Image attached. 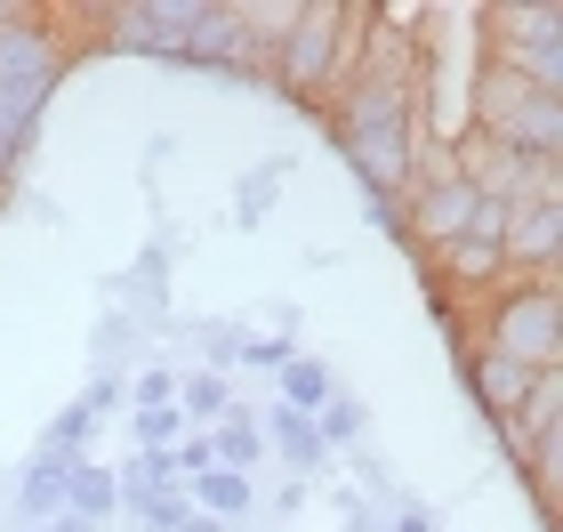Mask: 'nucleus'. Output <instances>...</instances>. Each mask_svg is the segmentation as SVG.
Returning <instances> with one entry per match:
<instances>
[{
	"mask_svg": "<svg viewBox=\"0 0 563 532\" xmlns=\"http://www.w3.org/2000/svg\"><path fill=\"white\" fill-rule=\"evenodd\" d=\"M419 82H395V73H354V82L322 106L330 145L346 154V170L363 177V194H402L419 162V113H411Z\"/></svg>",
	"mask_w": 563,
	"mask_h": 532,
	"instance_id": "nucleus-1",
	"label": "nucleus"
},
{
	"mask_svg": "<svg viewBox=\"0 0 563 532\" xmlns=\"http://www.w3.org/2000/svg\"><path fill=\"white\" fill-rule=\"evenodd\" d=\"M363 33H371V0H298L290 33L274 41L266 82L290 97V106L314 113L363 73Z\"/></svg>",
	"mask_w": 563,
	"mask_h": 532,
	"instance_id": "nucleus-2",
	"label": "nucleus"
},
{
	"mask_svg": "<svg viewBox=\"0 0 563 532\" xmlns=\"http://www.w3.org/2000/svg\"><path fill=\"white\" fill-rule=\"evenodd\" d=\"M475 347L516 355L523 371H563V274H516L475 307Z\"/></svg>",
	"mask_w": 563,
	"mask_h": 532,
	"instance_id": "nucleus-3",
	"label": "nucleus"
},
{
	"mask_svg": "<svg viewBox=\"0 0 563 532\" xmlns=\"http://www.w3.org/2000/svg\"><path fill=\"white\" fill-rule=\"evenodd\" d=\"M475 41H483V65L563 97V9L555 0H492V9H475Z\"/></svg>",
	"mask_w": 563,
	"mask_h": 532,
	"instance_id": "nucleus-4",
	"label": "nucleus"
},
{
	"mask_svg": "<svg viewBox=\"0 0 563 532\" xmlns=\"http://www.w3.org/2000/svg\"><path fill=\"white\" fill-rule=\"evenodd\" d=\"M467 121H475V138H499V145H516V154L563 162V97L531 89L516 73H499V65H475Z\"/></svg>",
	"mask_w": 563,
	"mask_h": 532,
	"instance_id": "nucleus-5",
	"label": "nucleus"
},
{
	"mask_svg": "<svg viewBox=\"0 0 563 532\" xmlns=\"http://www.w3.org/2000/svg\"><path fill=\"white\" fill-rule=\"evenodd\" d=\"M73 73V41L57 33V9H16L0 24V89L9 97H57V82Z\"/></svg>",
	"mask_w": 563,
	"mask_h": 532,
	"instance_id": "nucleus-6",
	"label": "nucleus"
},
{
	"mask_svg": "<svg viewBox=\"0 0 563 532\" xmlns=\"http://www.w3.org/2000/svg\"><path fill=\"white\" fill-rule=\"evenodd\" d=\"M89 24H97V48L177 65V41H186V24H194V0H97Z\"/></svg>",
	"mask_w": 563,
	"mask_h": 532,
	"instance_id": "nucleus-7",
	"label": "nucleus"
},
{
	"mask_svg": "<svg viewBox=\"0 0 563 532\" xmlns=\"http://www.w3.org/2000/svg\"><path fill=\"white\" fill-rule=\"evenodd\" d=\"M499 259H507V274H563V202H516Z\"/></svg>",
	"mask_w": 563,
	"mask_h": 532,
	"instance_id": "nucleus-8",
	"label": "nucleus"
},
{
	"mask_svg": "<svg viewBox=\"0 0 563 532\" xmlns=\"http://www.w3.org/2000/svg\"><path fill=\"white\" fill-rule=\"evenodd\" d=\"M459 379H467V395H475L483 420H516V403L531 395V379H540V371H523L516 355H492V347L459 339Z\"/></svg>",
	"mask_w": 563,
	"mask_h": 532,
	"instance_id": "nucleus-9",
	"label": "nucleus"
},
{
	"mask_svg": "<svg viewBox=\"0 0 563 532\" xmlns=\"http://www.w3.org/2000/svg\"><path fill=\"white\" fill-rule=\"evenodd\" d=\"M177 65H186V73H234L242 65L234 0H194V24H186V41H177Z\"/></svg>",
	"mask_w": 563,
	"mask_h": 532,
	"instance_id": "nucleus-10",
	"label": "nucleus"
},
{
	"mask_svg": "<svg viewBox=\"0 0 563 532\" xmlns=\"http://www.w3.org/2000/svg\"><path fill=\"white\" fill-rule=\"evenodd\" d=\"M258 436H266V452H282V468H290L298 485H322L330 476V444L314 436L306 412H290V403H258Z\"/></svg>",
	"mask_w": 563,
	"mask_h": 532,
	"instance_id": "nucleus-11",
	"label": "nucleus"
},
{
	"mask_svg": "<svg viewBox=\"0 0 563 532\" xmlns=\"http://www.w3.org/2000/svg\"><path fill=\"white\" fill-rule=\"evenodd\" d=\"M65 476H73V460H48V452H33V460H24V476H16V492L0 500V517H16L24 532L48 524V517H65Z\"/></svg>",
	"mask_w": 563,
	"mask_h": 532,
	"instance_id": "nucleus-12",
	"label": "nucleus"
},
{
	"mask_svg": "<svg viewBox=\"0 0 563 532\" xmlns=\"http://www.w3.org/2000/svg\"><path fill=\"white\" fill-rule=\"evenodd\" d=\"M65 517H81L89 532H106L121 517V476L106 460H73V476H65Z\"/></svg>",
	"mask_w": 563,
	"mask_h": 532,
	"instance_id": "nucleus-13",
	"label": "nucleus"
},
{
	"mask_svg": "<svg viewBox=\"0 0 563 532\" xmlns=\"http://www.w3.org/2000/svg\"><path fill=\"white\" fill-rule=\"evenodd\" d=\"M186 500L201 517H218V524H242V517H258V476H234V468H201Z\"/></svg>",
	"mask_w": 563,
	"mask_h": 532,
	"instance_id": "nucleus-14",
	"label": "nucleus"
},
{
	"mask_svg": "<svg viewBox=\"0 0 563 532\" xmlns=\"http://www.w3.org/2000/svg\"><path fill=\"white\" fill-rule=\"evenodd\" d=\"M210 460H218V468H234V476H258L266 436H258V412H250V403H225V420L210 427Z\"/></svg>",
	"mask_w": 563,
	"mask_h": 532,
	"instance_id": "nucleus-15",
	"label": "nucleus"
},
{
	"mask_svg": "<svg viewBox=\"0 0 563 532\" xmlns=\"http://www.w3.org/2000/svg\"><path fill=\"white\" fill-rule=\"evenodd\" d=\"M274 388H282L274 403H290V412H306V420H314V412H322V403H330V395H339V371H330V363H322V355H306V347H298V355H290V363H282V371H274Z\"/></svg>",
	"mask_w": 563,
	"mask_h": 532,
	"instance_id": "nucleus-16",
	"label": "nucleus"
},
{
	"mask_svg": "<svg viewBox=\"0 0 563 532\" xmlns=\"http://www.w3.org/2000/svg\"><path fill=\"white\" fill-rule=\"evenodd\" d=\"M225 403H234V379H225V371L177 363V412H186V427H218Z\"/></svg>",
	"mask_w": 563,
	"mask_h": 532,
	"instance_id": "nucleus-17",
	"label": "nucleus"
},
{
	"mask_svg": "<svg viewBox=\"0 0 563 532\" xmlns=\"http://www.w3.org/2000/svg\"><path fill=\"white\" fill-rule=\"evenodd\" d=\"M314 436L330 444V460H339V452H363V436H371V403L339 388V395H330L322 412H314Z\"/></svg>",
	"mask_w": 563,
	"mask_h": 532,
	"instance_id": "nucleus-18",
	"label": "nucleus"
},
{
	"mask_svg": "<svg viewBox=\"0 0 563 532\" xmlns=\"http://www.w3.org/2000/svg\"><path fill=\"white\" fill-rule=\"evenodd\" d=\"M137 339H145V323H137V315H121V307H106V315H97V332H89V347H97V371H121V379H130V355H137Z\"/></svg>",
	"mask_w": 563,
	"mask_h": 532,
	"instance_id": "nucleus-19",
	"label": "nucleus"
},
{
	"mask_svg": "<svg viewBox=\"0 0 563 532\" xmlns=\"http://www.w3.org/2000/svg\"><path fill=\"white\" fill-rule=\"evenodd\" d=\"M516 427H523L531 444H540V436H563V371H540V379H531V395L516 403Z\"/></svg>",
	"mask_w": 563,
	"mask_h": 532,
	"instance_id": "nucleus-20",
	"label": "nucleus"
},
{
	"mask_svg": "<svg viewBox=\"0 0 563 532\" xmlns=\"http://www.w3.org/2000/svg\"><path fill=\"white\" fill-rule=\"evenodd\" d=\"M89 436H97V420L81 412V395H73L65 412L41 427V444H33V452H48V460H89Z\"/></svg>",
	"mask_w": 563,
	"mask_h": 532,
	"instance_id": "nucleus-21",
	"label": "nucleus"
},
{
	"mask_svg": "<svg viewBox=\"0 0 563 532\" xmlns=\"http://www.w3.org/2000/svg\"><path fill=\"white\" fill-rule=\"evenodd\" d=\"M282 177H290V162H258L234 186V226H266V210H274V194H282Z\"/></svg>",
	"mask_w": 563,
	"mask_h": 532,
	"instance_id": "nucleus-22",
	"label": "nucleus"
},
{
	"mask_svg": "<svg viewBox=\"0 0 563 532\" xmlns=\"http://www.w3.org/2000/svg\"><path fill=\"white\" fill-rule=\"evenodd\" d=\"M177 436H194L177 403H153V412H130V444H137V452H169Z\"/></svg>",
	"mask_w": 563,
	"mask_h": 532,
	"instance_id": "nucleus-23",
	"label": "nucleus"
},
{
	"mask_svg": "<svg viewBox=\"0 0 563 532\" xmlns=\"http://www.w3.org/2000/svg\"><path fill=\"white\" fill-rule=\"evenodd\" d=\"M186 509H194L186 492H130V500H121V517H130L137 532H177V517H186Z\"/></svg>",
	"mask_w": 563,
	"mask_h": 532,
	"instance_id": "nucleus-24",
	"label": "nucleus"
},
{
	"mask_svg": "<svg viewBox=\"0 0 563 532\" xmlns=\"http://www.w3.org/2000/svg\"><path fill=\"white\" fill-rule=\"evenodd\" d=\"M130 412H153V403H177V363H145V371H130Z\"/></svg>",
	"mask_w": 563,
	"mask_h": 532,
	"instance_id": "nucleus-25",
	"label": "nucleus"
},
{
	"mask_svg": "<svg viewBox=\"0 0 563 532\" xmlns=\"http://www.w3.org/2000/svg\"><path fill=\"white\" fill-rule=\"evenodd\" d=\"M290 355H298L290 332H250V339H242V363H250V371H282Z\"/></svg>",
	"mask_w": 563,
	"mask_h": 532,
	"instance_id": "nucleus-26",
	"label": "nucleus"
},
{
	"mask_svg": "<svg viewBox=\"0 0 563 532\" xmlns=\"http://www.w3.org/2000/svg\"><path fill=\"white\" fill-rule=\"evenodd\" d=\"M363 218H371L387 242H402V235H411V226H402V194H363Z\"/></svg>",
	"mask_w": 563,
	"mask_h": 532,
	"instance_id": "nucleus-27",
	"label": "nucleus"
},
{
	"mask_svg": "<svg viewBox=\"0 0 563 532\" xmlns=\"http://www.w3.org/2000/svg\"><path fill=\"white\" fill-rule=\"evenodd\" d=\"M387 532H443V524H434L419 500H395V509H387Z\"/></svg>",
	"mask_w": 563,
	"mask_h": 532,
	"instance_id": "nucleus-28",
	"label": "nucleus"
},
{
	"mask_svg": "<svg viewBox=\"0 0 563 532\" xmlns=\"http://www.w3.org/2000/svg\"><path fill=\"white\" fill-rule=\"evenodd\" d=\"M306 492H314V485H298V476H290V485H282L274 500H258V509H274V517H298V509H306Z\"/></svg>",
	"mask_w": 563,
	"mask_h": 532,
	"instance_id": "nucleus-29",
	"label": "nucleus"
},
{
	"mask_svg": "<svg viewBox=\"0 0 563 532\" xmlns=\"http://www.w3.org/2000/svg\"><path fill=\"white\" fill-rule=\"evenodd\" d=\"M177 532H234V524H218V517H201V509H186V517H177Z\"/></svg>",
	"mask_w": 563,
	"mask_h": 532,
	"instance_id": "nucleus-30",
	"label": "nucleus"
},
{
	"mask_svg": "<svg viewBox=\"0 0 563 532\" xmlns=\"http://www.w3.org/2000/svg\"><path fill=\"white\" fill-rule=\"evenodd\" d=\"M33 532H89L81 517H48V524H33Z\"/></svg>",
	"mask_w": 563,
	"mask_h": 532,
	"instance_id": "nucleus-31",
	"label": "nucleus"
}]
</instances>
